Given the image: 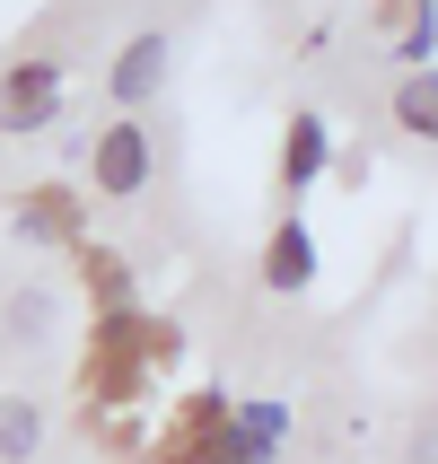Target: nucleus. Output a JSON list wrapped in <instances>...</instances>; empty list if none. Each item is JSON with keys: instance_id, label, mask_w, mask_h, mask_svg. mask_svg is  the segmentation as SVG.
Returning a JSON list of instances; mask_svg holds the SVG:
<instances>
[{"instance_id": "1", "label": "nucleus", "mask_w": 438, "mask_h": 464, "mask_svg": "<svg viewBox=\"0 0 438 464\" xmlns=\"http://www.w3.org/2000/svg\"><path fill=\"white\" fill-rule=\"evenodd\" d=\"M88 167H97L105 202H141L158 184V131L141 123V114H114V123L97 131V158H88Z\"/></svg>"}, {"instance_id": "2", "label": "nucleus", "mask_w": 438, "mask_h": 464, "mask_svg": "<svg viewBox=\"0 0 438 464\" xmlns=\"http://www.w3.org/2000/svg\"><path fill=\"white\" fill-rule=\"evenodd\" d=\"M62 97H71V71H62V62H9V71H0V131H9V140L53 131L62 123Z\"/></svg>"}, {"instance_id": "3", "label": "nucleus", "mask_w": 438, "mask_h": 464, "mask_svg": "<svg viewBox=\"0 0 438 464\" xmlns=\"http://www.w3.org/2000/svg\"><path fill=\"white\" fill-rule=\"evenodd\" d=\"M167 53H176V44H167L158 26H150V35H131V44L114 53V71H105V97H114V114H141V105L167 88Z\"/></svg>"}, {"instance_id": "4", "label": "nucleus", "mask_w": 438, "mask_h": 464, "mask_svg": "<svg viewBox=\"0 0 438 464\" xmlns=\"http://www.w3.org/2000/svg\"><path fill=\"white\" fill-rule=\"evenodd\" d=\"M263 289H281V298L316 289V237H307V219H298V210H289L281 228H272V246H263Z\"/></svg>"}, {"instance_id": "5", "label": "nucleus", "mask_w": 438, "mask_h": 464, "mask_svg": "<svg viewBox=\"0 0 438 464\" xmlns=\"http://www.w3.org/2000/svg\"><path fill=\"white\" fill-rule=\"evenodd\" d=\"M325 167H334V123H325V114H289V158H281V184H289V193H307Z\"/></svg>"}, {"instance_id": "6", "label": "nucleus", "mask_w": 438, "mask_h": 464, "mask_svg": "<svg viewBox=\"0 0 438 464\" xmlns=\"http://www.w3.org/2000/svg\"><path fill=\"white\" fill-rule=\"evenodd\" d=\"M386 114H394V131H413V140L438 150V71H404L394 97H386Z\"/></svg>"}, {"instance_id": "7", "label": "nucleus", "mask_w": 438, "mask_h": 464, "mask_svg": "<svg viewBox=\"0 0 438 464\" xmlns=\"http://www.w3.org/2000/svg\"><path fill=\"white\" fill-rule=\"evenodd\" d=\"M44 447V403L35 394H0V464H26Z\"/></svg>"}, {"instance_id": "8", "label": "nucleus", "mask_w": 438, "mask_h": 464, "mask_svg": "<svg viewBox=\"0 0 438 464\" xmlns=\"http://www.w3.org/2000/svg\"><path fill=\"white\" fill-rule=\"evenodd\" d=\"M53 315H62V298H53V289H18L0 324H9V342H18V351H35V342L53 334Z\"/></svg>"}, {"instance_id": "9", "label": "nucleus", "mask_w": 438, "mask_h": 464, "mask_svg": "<svg viewBox=\"0 0 438 464\" xmlns=\"http://www.w3.org/2000/svg\"><path fill=\"white\" fill-rule=\"evenodd\" d=\"M237 439H246V447H263V456H281V439H289V403H272V394L237 403Z\"/></svg>"}, {"instance_id": "10", "label": "nucleus", "mask_w": 438, "mask_h": 464, "mask_svg": "<svg viewBox=\"0 0 438 464\" xmlns=\"http://www.w3.org/2000/svg\"><path fill=\"white\" fill-rule=\"evenodd\" d=\"M430 9H438V0H430Z\"/></svg>"}]
</instances>
